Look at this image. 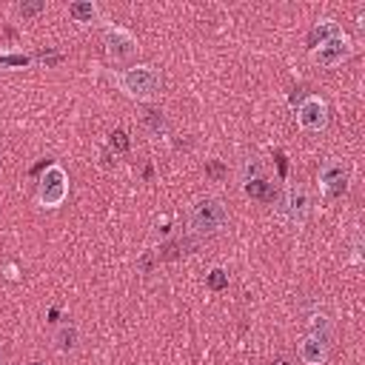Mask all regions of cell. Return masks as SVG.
Returning <instances> with one entry per match:
<instances>
[{
	"instance_id": "cell-15",
	"label": "cell",
	"mask_w": 365,
	"mask_h": 365,
	"mask_svg": "<svg viewBox=\"0 0 365 365\" xmlns=\"http://www.w3.org/2000/svg\"><path fill=\"white\" fill-rule=\"evenodd\" d=\"M29 63V54H0V69H26Z\"/></svg>"
},
{
	"instance_id": "cell-14",
	"label": "cell",
	"mask_w": 365,
	"mask_h": 365,
	"mask_svg": "<svg viewBox=\"0 0 365 365\" xmlns=\"http://www.w3.org/2000/svg\"><path fill=\"white\" fill-rule=\"evenodd\" d=\"M311 337H317V340H322V342H329L331 345V337H334V331H331V322H329V317H314L311 320Z\"/></svg>"
},
{
	"instance_id": "cell-23",
	"label": "cell",
	"mask_w": 365,
	"mask_h": 365,
	"mask_svg": "<svg viewBox=\"0 0 365 365\" xmlns=\"http://www.w3.org/2000/svg\"><path fill=\"white\" fill-rule=\"evenodd\" d=\"M32 365H41V362H32Z\"/></svg>"
},
{
	"instance_id": "cell-3",
	"label": "cell",
	"mask_w": 365,
	"mask_h": 365,
	"mask_svg": "<svg viewBox=\"0 0 365 365\" xmlns=\"http://www.w3.org/2000/svg\"><path fill=\"white\" fill-rule=\"evenodd\" d=\"M66 197H69V175L63 171V166L52 163L43 171L41 183H37V203L43 208H60Z\"/></svg>"
},
{
	"instance_id": "cell-9",
	"label": "cell",
	"mask_w": 365,
	"mask_h": 365,
	"mask_svg": "<svg viewBox=\"0 0 365 365\" xmlns=\"http://www.w3.org/2000/svg\"><path fill=\"white\" fill-rule=\"evenodd\" d=\"M300 360L305 365H322L325 360H329V342H322V340L309 334L300 342Z\"/></svg>"
},
{
	"instance_id": "cell-21",
	"label": "cell",
	"mask_w": 365,
	"mask_h": 365,
	"mask_svg": "<svg viewBox=\"0 0 365 365\" xmlns=\"http://www.w3.org/2000/svg\"><path fill=\"white\" fill-rule=\"evenodd\" d=\"M272 365H291V360H285V357H277Z\"/></svg>"
},
{
	"instance_id": "cell-10",
	"label": "cell",
	"mask_w": 365,
	"mask_h": 365,
	"mask_svg": "<svg viewBox=\"0 0 365 365\" xmlns=\"http://www.w3.org/2000/svg\"><path fill=\"white\" fill-rule=\"evenodd\" d=\"M337 34H342V29L334 21H320V23H314V29L309 32V49L311 52L320 49L322 43H329L331 37H337Z\"/></svg>"
},
{
	"instance_id": "cell-19",
	"label": "cell",
	"mask_w": 365,
	"mask_h": 365,
	"mask_svg": "<svg viewBox=\"0 0 365 365\" xmlns=\"http://www.w3.org/2000/svg\"><path fill=\"white\" fill-rule=\"evenodd\" d=\"M111 148L129 151V134H126V131H114V134H111Z\"/></svg>"
},
{
	"instance_id": "cell-17",
	"label": "cell",
	"mask_w": 365,
	"mask_h": 365,
	"mask_svg": "<svg viewBox=\"0 0 365 365\" xmlns=\"http://www.w3.org/2000/svg\"><path fill=\"white\" fill-rule=\"evenodd\" d=\"M143 123H146L151 131H155V134H163V131H166V120H163L160 111H148L146 118H143Z\"/></svg>"
},
{
	"instance_id": "cell-2",
	"label": "cell",
	"mask_w": 365,
	"mask_h": 365,
	"mask_svg": "<svg viewBox=\"0 0 365 365\" xmlns=\"http://www.w3.org/2000/svg\"><path fill=\"white\" fill-rule=\"evenodd\" d=\"M225 223H228L225 206L217 197H203L188 211V228L195 234H200V237H211V234L223 232Z\"/></svg>"
},
{
	"instance_id": "cell-7",
	"label": "cell",
	"mask_w": 365,
	"mask_h": 365,
	"mask_svg": "<svg viewBox=\"0 0 365 365\" xmlns=\"http://www.w3.org/2000/svg\"><path fill=\"white\" fill-rule=\"evenodd\" d=\"M320 188L325 197H340L349 188V168L340 160H325L320 168Z\"/></svg>"
},
{
	"instance_id": "cell-6",
	"label": "cell",
	"mask_w": 365,
	"mask_h": 365,
	"mask_svg": "<svg viewBox=\"0 0 365 365\" xmlns=\"http://www.w3.org/2000/svg\"><path fill=\"white\" fill-rule=\"evenodd\" d=\"M297 123L305 129V131H325V126H329V106H325V100L320 98H305L297 109Z\"/></svg>"
},
{
	"instance_id": "cell-12",
	"label": "cell",
	"mask_w": 365,
	"mask_h": 365,
	"mask_svg": "<svg viewBox=\"0 0 365 365\" xmlns=\"http://www.w3.org/2000/svg\"><path fill=\"white\" fill-rule=\"evenodd\" d=\"M69 14H71L78 23H94V21L100 17L98 6L89 3V0H83V3H71V6H69Z\"/></svg>"
},
{
	"instance_id": "cell-13",
	"label": "cell",
	"mask_w": 365,
	"mask_h": 365,
	"mask_svg": "<svg viewBox=\"0 0 365 365\" xmlns=\"http://www.w3.org/2000/svg\"><path fill=\"white\" fill-rule=\"evenodd\" d=\"M54 342H57V351H71L74 345H78V329L74 325H63L60 331H57V337H54Z\"/></svg>"
},
{
	"instance_id": "cell-22",
	"label": "cell",
	"mask_w": 365,
	"mask_h": 365,
	"mask_svg": "<svg viewBox=\"0 0 365 365\" xmlns=\"http://www.w3.org/2000/svg\"><path fill=\"white\" fill-rule=\"evenodd\" d=\"M0 365H6V354L3 351H0Z\"/></svg>"
},
{
	"instance_id": "cell-11",
	"label": "cell",
	"mask_w": 365,
	"mask_h": 365,
	"mask_svg": "<svg viewBox=\"0 0 365 365\" xmlns=\"http://www.w3.org/2000/svg\"><path fill=\"white\" fill-rule=\"evenodd\" d=\"M245 195H248V197H254V200H263V203H274V200H277L274 186L268 183V180H263V177L248 180V183H245Z\"/></svg>"
},
{
	"instance_id": "cell-4",
	"label": "cell",
	"mask_w": 365,
	"mask_h": 365,
	"mask_svg": "<svg viewBox=\"0 0 365 365\" xmlns=\"http://www.w3.org/2000/svg\"><path fill=\"white\" fill-rule=\"evenodd\" d=\"M103 41H106V52H109V57L114 63H129L140 52L137 37H134L129 29H123V26H106Z\"/></svg>"
},
{
	"instance_id": "cell-18",
	"label": "cell",
	"mask_w": 365,
	"mask_h": 365,
	"mask_svg": "<svg viewBox=\"0 0 365 365\" xmlns=\"http://www.w3.org/2000/svg\"><path fill=\"white\" fill-rule=\"evenodd\" d=\"M43 9H46L43 0H37V3H21V6H17V12H21L23 17H34V14H41Z\"/></svg>"
},
{
	"instance_id": "cell-5",
	"label": "cell",
	"mask_w": 365,
	"mask_h": 365,
	"mask_svg": "<svg viewBox=\"0 0 365 365\" xmlns=\"http://www.w3.org/2000/svg\"><path fill=\"white\" fill-rule=\"evenodd\" d=\"M309 211H311V197H309V191L305 188H288L285 191V200L280 206V214L285 223H291V225H302L305 217H309Z\"/></svg>"
},
{
	"instance_id": "cell-20",
	"label": "cell",
	"mask_w": 365,
	"mask_h": 365,
	"mask_svg": "<svg viewBox=\"0 0 365 365\" xmlns=\"http://www.w3.org/2000/svg\"><path fill=\"white\" fill-rule=\"evenodd\" d=\"M211 175H214V177H220V175H223V168H220L217 163H211Z\"/></svg>"
},
{
	"instance_id": "cell-8",
	"label": "cell",
	"mask_w": 365,
	"mask_h": 365,
	"mask_svg": "<svg viewBox=\"0 0 365 365\" xmlns=\"http://www.w3.org/2000/svg\"><path fill=\"white\" fill-rule=\"evenodd\" d=\"M314 54V60L320 63V66H340L342 60H349V57H351V37L349 34H337V37H331V41L329 43H322L320 49H314L311 52Z\"/></svg>"
},
{
	"instance_id": "cell-16",
	"label": "cell",
	"mask_w": 365,
	"mask_h": 365,
	"mask_svg": "<svg viewBox=\"0 0 365 365\" xmlns=\"http://www.w3.org/2000/svg\"><path fill=\"white\" fill-rule=\"evenodd\" d=\"M225 285H228L225 268H211V272H208V288H214V291H223Z\"/></svg>"
},
{
	"instance_id": "cell-1",
	"label": "cell",
	"mask_w": 365,
	"mask_h": 365,
	"mask_svg": "<svg viewBox=\"0 0 365 365\" xmlns=\"http://www.w3.org/2000/svg\"><path fill=\"white\" fill-rule=\"evenodd\" d=\"M118 86L129 94L131 100H140V103L155 100L160 94V89H163L160 74L151 66H131V69L118 71Z\"/></svg>"
}]
</instances>
